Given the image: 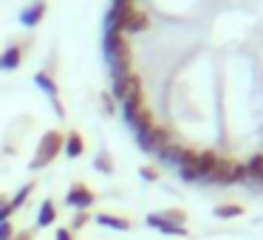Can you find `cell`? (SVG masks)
<instances>
[{"label": "cell", "instance_id": "4", "mask_svg": "<svg viewBox=\"0 0 263 240\" xmlns=\"http://www.w3.org/2000/svg\"><path fill=\"white\" fill-rule=\"evenodd\" d=\"M133 136H136L139 150H142V153H150V155H156L159 150H164L167 144L173 142L170 130L161 127V125H153V127H147V130H142V133H133Z\"/></svg>", "mask_w": 263, "mask_h": 240}, {"label": "cell", "instance_id": "3", "mask_svg": "<svg viewBox=\"0 0 263 240\" xmlns=\"http://www.w3.org/2000/svg\"><path fill=\"white\" fill-rule=\"evenodd\" d=\"M243 178H246V170H243L240 161L218 158V164H215V170H212V175H210V181H206V184H221V187H229V184H243Z\"/></svg>", "mask_w": 263, "mask_h": 240}, {"label": "cell", "instance_id": "7", "mask_svg": "<svg viewBox=\"0 0 263 240\" xmlns=\"http://www.w3.org/2000/svg\"><path fill=\"white\" fill-rule=\"evenodd\" d=\"M102 57L108 65L119 63V59H133L125 34H102Z\"/></svg>", "mask_w": 263, "mask_h": 240}, {"label": "cell", "instance_id": "30", "mask_svg": "<svg viewBox=\"0 0 263 240\" xmlns=\"http://www.w3.org/2000/svg\"><path fill=\"white\" fill-rule=\"evenodd\" d=\"M6 201H9V198H6V195H0V204H6Z\"/></svg>", "mask_w": 263, "mask_h": 240}, {"label": "cell", "instance_id": "10", "mask_svg": "<svg viewBox=\"0 0 263 240\" xmlns=\"http://www.w3.org/2000/svg\"><path fill=\"white\" fill-rule=\"evenodd\" d=\"M243 170H246V178H243L246 187H249V184L263 187V153H255V155H252V158L243 164Z\"/></svg>", "mask_w": 263, "mask_h": 240}, {"label": "cell", "instance_id": "18", "mask_svg": "<svg viewBox=\"0 0 263 240\" xmlns=\"http://www.w3.org/2000/svg\"><path fill=\"white\" fill-rule=\"evenodd\" d=\"M153 125H156V122H153V113H150L147 108H142L130 122H127V127H130L133 133H142V130H147V127H153Z\"/></svg>", "mask_w": 263, "mask_h": 240}, {"label": "cell", "instance_id": "17", "mask_svg": "<svg viewBox=\"0 0 263 240\" xmlns=\"http://www.w3.org/2000/svg\"><path fill=\"white\" fill-rule=\"evenodd\" d=\"M23 63V46H9L0 54V71H17Z\"/></svg>", "mask_w": 263, "mask_h": 240}, {"label": "cell", "instance_id": "21", "mask_svg": "<svg viewBox=\"0 0 263 240\" xmlns=\"http://www.w3.org/2000/svg\"><path fill=\"white\" fill-rule=\"evenodd\" d=\"M93 170H99L102 175H110L114 172V158H110L108 150H99L97 158H93Z\"/></svg>", "mask_w": 263, "mask_h": 240}, {"label": "cell", "instance_id": "9", "mask_svg": "<svg viewBox=\"0 0 263 240\" xmlns=\"http://www.w3.org/2000/svg\"><path fill=\"white\" fill-rule=\"evenodd\" d=\"M147 226L159 229L161 234H170V237H187V226L167 221V217L161 215V212H150V215H147Z\"/></svg>", "mask_w": 263, "mask_h": 240}, {"label": "cell", "instance_id": "22", "mask_svg": "<svg viewBox=\"0 0 263 240\" xmlns=\"http://www.w3.org/2000/svg\"><path fill=\"white\" fill-rule=\"evenodd\" d=\"M34 189H37V187H34V184H31V181H29V184H23V187H20V189H17V192H14V198H12V201H9V204H12V206H14V209H20V206H23V204H26V201H29V198H31V192H34Z\"/></svg>", "mask_w": 263, "mask_h": 240}, {"label": "cell", "instance_id": "24", "mask_svg": "<svg viewBox=\"0 0 263 240\" xmlns=\"http://www.w3.org/2000/svg\"><path fill=\"white\" fill-rule=\"evenodd\" d=\"M14 237V223L12 221H3L0 223V240H12Z\"/></svg>", "mask_w": 263, "mask_h": 240}, {"label": "cell", "instance_id": "27", "mask_svg": "<svg viewBox=\"0 0 263 240\" xmlns=\"http://www.w3.org/2000/svg\"><path fill=\"white\" fill-rule=\"evenodd\" d=\"M102 108H105V113H114V110H116V102H114L110 93H102Z\"/></svg>", "mask_w": 263, "mask_h": 240}, {"label": "cell", "instance_id": "12", "mask_svg": "<svg viewBox=\"0 0 263 240\" xmlns=\"http://www.w3.org/2000/svg\"><path fill=\"white\" fill-rule=\"evenodd\" d=\"M46 17V3L43 0H34L31 6H26L23 12H20V26H26V29H34L40 20Z\"/></svg>", "mask_w": 263, "mask_h": 240}, {"label": "cell", "instance_id": "15", "mask_svg": "<svg viewBox=\"0 0 263 240\" xmlns=\"http://www.w3.org/2000/svg\"><path fill=\"white\" fill-rule=\"evenodd\" d=\"M93 221H97L99 226H105V229H114V232H127V229H130V221H127V217L110 215V212H97Z\"/></svg>", "mask_w": 263, "mask_h": 240}, {"label": "cell", "instance_id": "6", "mask_svg": "<svg viewBox=\"0 0 263 240\" xmlns=\"http://www.w3.org/2000/svg\"><path fill=\"white\" fill-rule=\"evenodd\" d=\"M193 155H195V150L184 147V144L170 142L164 150H159V153H156V158H159V164H161V167H170V170H176V172H178L184 164H190V161H193Z\"/></svg>", "mask_w": 263, "mask_h": 240}, {"label": "cell", "instance_id": "8", "mask_svg": "<svg viewBox=\"0 0 263 240\" xmlns=\"http://www.w3.org/2000/svg\"><path fill=\"white\" fill-rule=\"evenodd\" d=\"M93 204H97V195L91 192L88 184H74V187L65 192V206L74 209V212H88Z\"/></svg>", "mask_w": 263, "mask_h": 240}, {"label": "cell", "instance_id": "29", "mask_svg": "<svg viewBox=\"0 0 263 240\" xmlns=\"http://www.w3.org/2000/svg\"><path fill=\"white\" fill-rule=\"evenodd\" d=\"M12 240H31V232H14Z\"/></svg>", "mask_w": 263, "mask_h": 240}, {"label": "cell", "instance_id": "31", "mask_svg": "<svg viewBox=\"0 0 263 240\" xmlns=\"http://www.w3.org/2000/svg\"><path fill=\"white\" fill-rule=\"evenodd\" d=\"M114 3H133V0H114Z\"/></svg>", "mask_w": 263, "mask_h": 240}, {"label": "cell", "instance_id": "19", "mask_svg": "<svg viewBox=\"0 0 263 240\" xmlns=\"http://www.w3.org/2000/svg\"><path fill=\"white\" fill-rule=\"evenodd\" d=\"M147 26H150L147 14H144V12H133L130 20H127V26H125V34H142V31H147Z\"/></svg>", "mask_w": 263, "mask_h": 240}, {"label": "cell", "instance_id": "26", "mask_svg": "<svg viewBox=\"0 0 263 240\" xmlns=\"http://www.w3.org/2000/svg\"><path fill=\"white\" fill-rule=\"evenodd\" d=\"M14 212H17V209H14V206L9 204V201H6V204H0V223H3V221H12Z\"/></svg>", "mask_w": 263, "mask_h": 240}, {"label": "cell", "instance_id": "20", "mask_svg": "<svg viewBox=\"0 0 263 240\" xmlns=\"http://www.w3.org/2000/svg\"><path fill=\"white\" fill-rule=\"evenodd\" d=\"M243 215V206L240 204H218L215 206V217L221 221H232V217H240Z\"/></svg>", "mask_w": 263, "mask_h": 240}, {"label": "cell", "instance_id": "25", "mask_svg": "<svg viewBox=\"0 0 263 240\" xmlns=\"http://www.w3.org/2000/svg\"><path fill=\"white\" fill-rule=\"evenodd\" d=\"M139 175H142L144 181H159V167H142Z\"/></svg>", "mask_w": 263, "mask_h": 240}, {"label": "cell", "instance_id": "16", "mask_svg": "<svg viewBox=\"0 0 263 240\" xmlns=\"http://www.w3.org/2000/svg\"><path fill=\"white\" fill-rule=\"evenodd\" d=\"M54 223H57V204L51 198H46L40 204V209H37V229H48Z\"/></svg>", "mask_w": 263, "mask_h": 240}, {"label": "cell", "instance_id": "11", "mask_svg": "<svg viewBox=\"0 0 263 240\" xmlns=\"http://www.w3.org/2000/svg\"><path fill=\"white\" fill-rule=\"evenodd\" d=\"M139 74H127V76H122V79H110V96H114V102H122V99L130 93V88L133 85H139Z\"/></svg>", "mask_w": 263, "mask_h": 240}, {"label": "cell", "instance_id": "5", "mask_svg": "<svg viewBox=\"0 0 263 240\" xmlns=\"http://www.w3.org/2000/svg\"><path fill=\"white\" fill-rule=\"evenodd\" d=\"M133 12H136L133 3H110L108 14L102 20V34H125V26Z\"/></svg>", "mask_w": 263, "mask_h": 240}, {"label": "cell", "instance_id": "2", "mask_svg": "<svg viewBox=\"0 0 263 240\" xmlns=\"http://www.w3.org/2000/svg\"><path fill=\"white\" fill-rule=\"evenodd\" d=\"M63 142H65V136L60 130H48V133H43V138H40V144H37V150H34V158L29 161V170H46L51 161H57V155L63 153Z\"/></svg>", "mask_w": 263, "mask_h": 240}, {"label": "cell", "instance_id": "13", "mask_svg": "<svg viewBox=\"0 0 263 240\" xmlns=\"http://www.w3.org/2000/svg\"><path fill=\"white\" fill-rule=\"evenodd\" d=\"M82 153H85V138H82V133L71 130L63 142V155L65 158H80Z\"/></svg>", "mask_w": 263, "mask_h": 240}, {"label": "cell", "instance_id": "28", "mask_svg": "<svg viewBox=\"0 0 263 240\" xmlns=\"http://www.w3.org/2000/svg\"><path fill=\"white\" fill-rule=\"evenodd\" d=\"M54 240H74V232H71V229H65V226H60L57 232H54Z\"/></svg>", "mask_w": 263, "mask_h": 240}, {"label": "cell", "instance_id": "14", "mask_svg": "<svg viewBox=\"0 0 263 240\" xmlns=\"http://www.w3.org/2000/svg\"><path fill=\"white\" fill-rule=\"evenodd\" d=\"M34 85L40 88V91L46 93L48 99H51V105H54V102H60V91H57V82H54V76L48 74V71H37V74H34Z\"/></svg>", "mask_w": 263, "mask_h": 240}, {"label": "cell", "instance_id": "23", "mask_svg": "<svg viewBox=\"0 0 263 240\" xmlns=\"http://www.w3.org/2000/svg\"><path fill=\"white\" fill-rule=\"evenodd\" d=\"M91 221V215H88V212H74V217H71V232H80L82 226H85V223Z\"/></svg>", "mask_w": 263, "mask_h": 240}, {"label": "cell", "instance_id": "1", "mask_svg": "<svg viewBox=\"0 0 263 240\" xmlns=\"http://www.w3.org/2000/svg\"><path fill=\"white\" fill-rule=\"evenodd\" d=\"M218 158L221 155H215L212 150H201V153L193 155V161L190 164H184L181 170H178V178L187 184H206L212 175V170H215Z\"/></svg>", "mask_w": 263, "mask_h": 240}]
</instances>
